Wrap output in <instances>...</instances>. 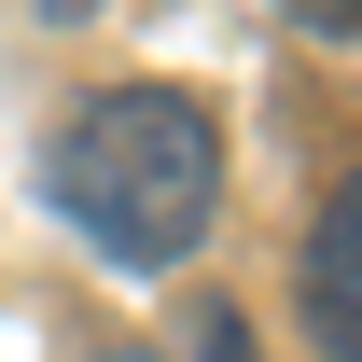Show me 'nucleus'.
<instances>
[{"label": "nucleus", "instance_id": "nucleus-1", "mask_svg": "<svg viewBox=\"0 0 362 362\" xmlns=\"http://www.w3.org/2000/svg\"><path fill=\"white\" fill-rule=\"evenodd\" d=\"M42 195L98 265L181 279L209 251V223H223V112L195 84H98L42 139Z\"/></svg>", "mask_w": 362, "mask_h": 362}, {"label": "nucleus", "instance_id": "nucleus-2", "mask_svg": "<svg viewBox=\"0 0 362 362\" xmlns=\"http://www.w3.org/2000/svg\"><path fill=\"white\" fill-rule=\"evenodd\" d=\"M307 334L320 362H362V168L307 209Z\"/></svg>", "mask_w": 362, "mask_h": 362}, {"label": "nucleus", "instance_id": "nucleus-3", "mask_svg": "<svg viewBox=\"0 0 362 362\" xmlns=\"http://www.w3.org/2000/svg\"><path fill=\"white\" fill-rule=\"evenodd\" d=\"M56 28H112V14H168V0H42Z\"/></svg>", "mask_w": 362, "mask_h": 362}, {"label": "nucleus", "instance_id": "nucleus-4", "mask_svg": "<svg viewBox=\"0 0 362 362\" xmlns=\"http://www.w3.org/2000/svg\"><path fill=\"white\" fill-rule=\"evenodd\" d=\"M195 362H251V334H237V307H209V320H195Z\"/></svg>", "mask_w": 362, "mask_h": 362}, {"label": "nucleus", "instance_id": "nucleus-5", "mask_svg": "<svg viewBox=\"0 0 362 362\" xmlns=\"http://www.w3.org/2000/svg\"><path fill=\"white\" fill-rule=\"evenodd\" d=\"M293 14H307L320 42H362V0H293Z\"/></svg>", "mask_w": 362, "mask_h": 362}, {"label": "nucleus", "instance_id": "nucleus-6", "mask_svg": "<svg viewBox=\"0 0 362 362\" xmlns=\"http://www.w3.org/2000/svg\"><path fill=\"white\" fill-rule=\"evenodd\" d=\"M84 362H153V349H84Z\"/></svg>", "mask_w": 362, "mask_h": 362}]
</instances>
